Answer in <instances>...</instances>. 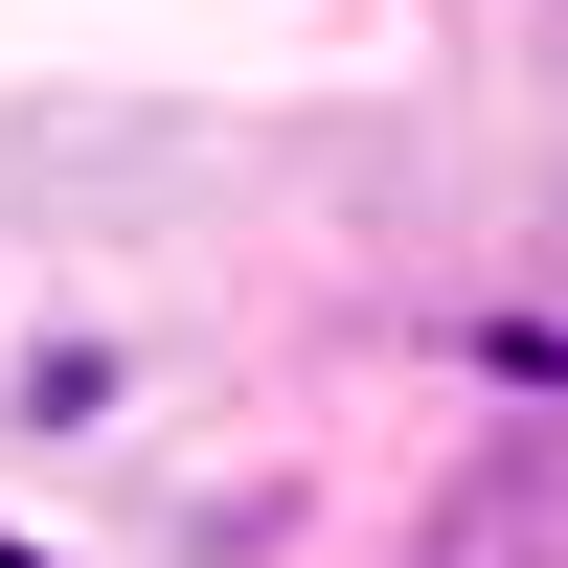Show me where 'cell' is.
<instances>
[]
</instances>
